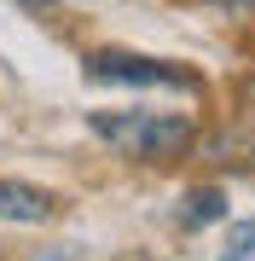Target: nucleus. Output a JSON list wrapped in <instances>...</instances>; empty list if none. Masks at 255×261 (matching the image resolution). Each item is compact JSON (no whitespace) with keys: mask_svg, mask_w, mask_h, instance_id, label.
Here are the masks:
<instances>
[{"mask_svg":"<svg viewBox=\"0 0 255 261\" xmlns=\"http://www.w3.org/2000/svg\"><path fill=\"white\" fill-rule=\"evenodd\" d=\"M220 261H255V221H238L226 232V250H220Z\"/></svg>","mask_w":255,"mask_h":261,"instance_id":"5","label":"nucleus"},{"mask_svg":"<svg viewBox=\"0 0 255 261\" xmlns=\"http://www.w3.org/2000/svg\"><path fill=\"white\" fill-rule=\"evenodd\" d=\"M209 6H232V0H209Z\"/></svg>","mask_w":255,"mask_h":261,"instance_id":"6","label":"nucleus"},{"mask_svg":"<svg viewBox=\"0 0 255 261\" xmlns=\"http://www.w3.org/2000/svg\"><path fill=\"white\" fill-rule=\"evenodd\" d=\"M220 215H226V192H220V186H203V192H191V197H186V226L220 221Z\"/></svg>","mask_w":255,"mask_h":261,"instance_id":"4","label":"nucleus"},{"mask_svg":"<svg viewBox=\"0 0 255 261\" xmlns=\"http://www.w3.org/2000/svg\"><path fill=\"white\" fill-rule=\"evenodd\" d=\"M93 134L110 140L122 157H139V163H168V157H180L191 145V122L157 116V111H122V116L93 111Z\"/></svg>","mask_w":255,"mask_h":261,"instance_id":"1","label":"nucleus"},{"mask_svg":"<svg viewBox=\"0 0 255 261\" xmlns=\"http://www.w3.org/2000/svg\"><path fill=\"white\" fill-rule=\"evenodd\" d=\"M58 215V197L41 186H23V180H0V221H18V226H41Z\"/></svg>","mask_w":255,"mask_h":261,"instance_id":"3","label":"nucleus"},{"mask_svg":"<svg viewBox=\"0 0 255 261\" xmlns=\"http://www.w3.org/2000/svg\"><path fill=\"white\" fill-rule=\"evenodd\" d=\"M87 75L93 82H122V87H180V93L191 87V75L157 64V58H133V53H99L87 64Z\"/></svg>","mask_w":255,"mask_h":261,"instance_id":"2","label":"nucleus"}]
</instances>
